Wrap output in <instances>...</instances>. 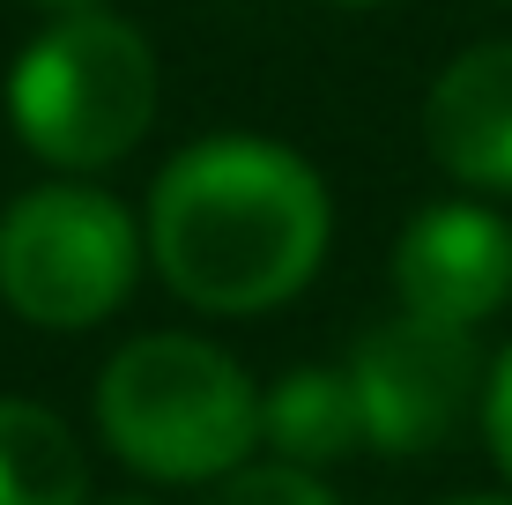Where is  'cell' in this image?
Returning a JSON list of instances; mask_svg holds the SVG:
<instances>
[{"instance_id":"6da1fadb","label":"cell","mask_w":512,"mask_h":505,"mask_svg":"<svg viewBox=\"0 0 512 505\" xmlns=\"http://www.w3.org/2000/svg\"><path fill=\"white\" fill-rule=\"evenodd\" d=\"M149 253L201 312H268L327 253V186L275 142H193L149 194Z\"/></svg>"},{"instance_id":"7a4b0ae2","label":"cell","mask_w":512,"mask_h":505,"mask_svg":"<svg viewBox=\"0 0 512 505\" xmlns=\"http://www.w3.org/2000/svg\"><path fill=\"white\" fill-rule=\"evenodd\" d=\"M97 424L112 454L156 483L238 476L260 446V394L201 335H141L97 379Z\"/></svg>"},{"instance_id":"3957f363","label":"cell","mask_w":512,"mask_h":505,"mask_svg":"<svg viewBox=\"0 0 512 505\" xmlns=\"http://www.w3.org/2000/svg\"><path fill=\"white\" fill-rule=\"evenodd\" d=\"M15 134L67 171H97L127 156L156 119V52L119 15H60L15 60L8 82Z\"/></svg>"},{"instance_id":"277c9868","label":"cell","mask_w":512,"mask_h":505,"mask_svg":"<svg viewBox=\"0 0 512 505\" xmlns=\"http://www.w3.org/2000/svg\"><path fill=\"white\" fill-rule=\"evenodd\" d=\"M141 268L134 216L97 186H38L0 216V298L38 327H97Z\"/></svg>"},{"instance_id":"5b68a950","label":"cell","mask_w":512,"mask_h":505,"mask_svg":"<svg viewBox=\"0 0 512 505\" xmlns=\"http://www.w3.org/2000/svg\"><path fill=\"white\" fill-rule=\"evenodd\" d=\"M475 342L468 327H438V320H386L364 335L357 364H349V387L364 409V439L379 454H431L461 431V416L475 402Z\"/></svg>"},{"instance_id":"8992f818","label":"cell","mask_w":512,"mask_h":505,"mask_svg":"<svg viewBox=\"0 0 512 505\" xmlns=\"http://www.w3.org/2000/svg\"><path fill=\"white\" fill-rule=\"evenodd\" d=\"M394 290H401V312L438 320V327L490 320V312L512 298V231H505V216H490V208H475V201L423 208L394 246Z\"/></svg>"},{"instance_id":"52a82bcc","label":"cell","mask_w":512,"mask_h":505,"mask_svg":"<svg viewBox=\"0 0 512 505\" xmlns=\"http://www.w3.org/2000/svg\"><path fill=\"white\" fill-rule=\"evenodd\" d=\"M431 156L468 186L512 194V45H475L431 82Z\"/></svg>"},{"instance_id":"ba28073f","label":"cell","mask_w":512,"mask_h":505,"mask_svg":"<svg viewBox=\"0 0 512 505\" xmlns=\"http://www.w3.org/2000/svg\"><path fill=\"white\" fill-rule=\"evenodd\" d=\"M260 439L275 446V461L320 468L364 439V409L349 372H290L260 394Z\"/></svg>"},{"instance_id":"9c48e42d","label":"cell","mask_w":512,"mask_h":505,"mask_svg":"<svg viewBox=\"0 0 512 505\" xmlns=\"http://www.w3.org/2000/svg\"><path fill=\"white\" fill-rule=\"evenodd\" d=\"M90 461L75 431L38 402H0V505H82Z\"/></svg>"},{"instance_id":"30bf717a","label":"cell","mask_w":512,"mask_h":505,"mask_svg":"<svg viewBox=\"0 0 512 505\" xmlns=\"http://www.w3.org/2000/svg\"><path fill=\"white\" fill-rule=\"evenodd\" d=\"M208 505H334V491L312 468H290V461H268V468H238Z\"/></svg>"},{"instance_id":"8fae6325","label":"cell","mask_w":512,"mask_h":505,"mask_svg":"<svg viewBox=\"0 0 512 505\" xmlns=\"http://www.w3.org/2000/svg\"><path fill=\"white\" fill-rule=\"evenodd\" d=\"M483 424H490V446H498V461H505V476H512V357L498 364V379H490Z\"/></svg>"},{"instance_id":"7c38bea8","label":"cell","mask_w":512,"mask_h":505,"mask_svg":"<svg viewBox=\"0 0 512 505\" xmlns=\"http://www.w3.org/2000/svg\"><path fill=\"white\" fill-rule=\"evenodd\" d=\"M30 8H45V15H90L97 0H30Z\"/></svg>"},{"instance_id":"4fadbf2b","label":"cell","mask_w":512,"mask_h":505,"mask_svg":"<svg viewBox=\"0 0 512 505\" xmlns=\"http://www.w3.org/2000/svg\"><path fill=\"white\" fill-rule=\"evenodd\" d=\"M468 505H498V498H468Z\"/></svg>"},{"instance_id":"5bb4252c","label":"cell","mask_w":512,"mask_h":505,"mask_svg":"<svg viewBox=\"0 0 512 505\" xmlns=\"http://www.w3.org/2000/svg\"><path fill=\"white\" fill-rule=\"evenodd\" d=\"M112 505H141V498H112Z\"/></svg>"},{"instance_id":"9a60e30c","label":"cell","mask_w":512,"mask_h":505,"mask_svg":"<svg viewBox=\"0 0 512 505\" xmlns=\"http://www.w3.org/2000/svg\"><path fill=\"white\" fill-rule=\"evenodd\" d=\"M349 8H372V0H349Z\"/></svg>"}]
</instances>
